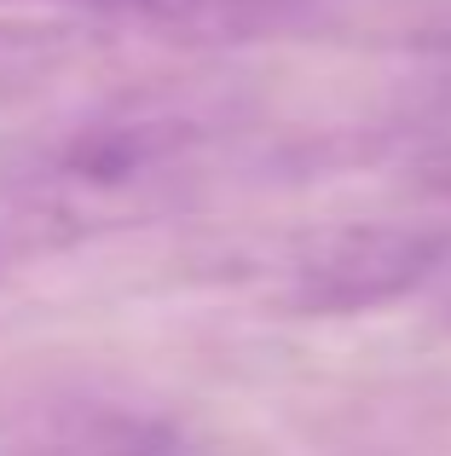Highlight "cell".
<instances>
[{
    "mask_svg": "<svg viewBox=\"0 0 451 456\" xmlns=\"http://www.w3.org/2000/svg\"><path fill=\"white\" fill-rule=\"evenodd\" d=\"M209 122L174 104H139V110H104L76 122L53 145L29 151L12 174V202L35 214V225H104L122 214L157 208L203 156Z\"/></svg>",
    "mask_w": 451,
    "mask_h": 456,
    "instance_id": "1",
    "label": "cell"
},
{
    "mask_svg": "<svg viewBox=\"0 0 451 456\" xmlns=\"http://www.w3.org/2000/svg\"><path fill=\"white\" fill-rule=\"evenodd\" d=\"M451 278V232L417 220H359L307 237L283 266L278 301L301 318H353Z\"/></svg>",
    "mask_w": 451,
    "mask_h": 456,
    "instance_id": "2",
    "label": "cell"
},
{
    "mask_svg": "<svg viewBox=\"0 0 451 456\" xmlns=\"http://www.w3.org/2000/svg\"><path fill=\"white\" fill-rule=\"evenodd\" d=\"M0 456H197V451L168 422L104 411V416H70V422L46 428V434L0 445Z\"/></svg>",
    "mask_w": 451,
    "mask_h": 456,
    "instance_id": "3",
    "label": "cell"
},
{
    "mask_svg": "<svg viewBox=\"0 0 451 456\" xmlns=\"http://www.w3.org/2000/svg\"><path fill=\"white\" fill-rule=\"evenodd\" d=\"M295 0H104V12H139V18L162 23H197V18H255V12H278Z\"/></svg>",
    "mask_w": 451,
    "mask_h": 456,
    "instance_id": "4",
    "label": "cell"
},
{
    "mask_svg": "<svg viewBox=\"0 0 451 456\" xmlns=\"http://www.w3.org/2000/svg\"><path fill=\"white\" fill-rule=\"evenodd\" d=\"M429 185H440L446 197H451V156H446V162H440V167H434V174H429Z\"/></svg>",
    "mask_w": 451,
    "mask_h": 456,
    "instance_id": "5",
    "label": "cell"
}]
</instances>
